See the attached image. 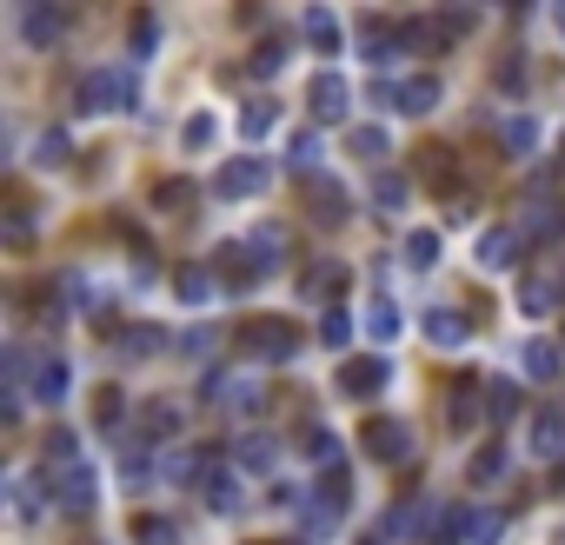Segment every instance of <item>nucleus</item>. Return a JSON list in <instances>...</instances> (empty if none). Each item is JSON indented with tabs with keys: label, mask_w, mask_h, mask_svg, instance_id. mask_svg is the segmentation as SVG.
Here are the masks:
<instances>
[{
	"label": "nucleus",
	"mask_w": 565,
	"mask_h": 545,
	"mask_svg": "<svg viewBox=\"0 0 565 545\" xmlns=\"http://www.w3.org/2000/svg\"><path fill=\"white\" fill-rule=\"evenodd\" d=\"M133 107V73L127 67H94L80 81V114H127Z\"/></svg>",
	"instance_id": "f257e3e1"
},
{
	"label": "nucleus",
	"mask_w": 565,
	"mask_h": 545,
	"mask_svg": "<svg viewBox=\"0 0 565 545\" xmlns=\"http://www.w3.org/2000/svg\"><path fill=\"white\" fill-rule=\"evenodd\" d=\"M47 506L80 519V512H94V465H54V479H47Z\"/></svg>",
	"instance_id": "f03ea898"
},
{
	"label": "nucleus",
	"mask_w": 565,
	"mask_h": 545,
	"mask_svg": "<svg viewBox=\"0 0 565 545\" xmlns=\"http://www.w3.org/2000/svg\"><path fill=\"white\" fill-rule=\"evenodd\" d=\"M267 180H273V161H226L220 174H213V193L220 200H254V193H267Z\"/></svg>",
	"instance_id": "7ed1b4c3"
},
{
	"label": "nucleus",
	"mask_w": 565,
	"mask_h": 545,
	"mask_svg": "<svg viewBox=\"0 0 565 545\" xmlns=\"http://www.w3.org/2000/svg\"><path fill=\"white\" fill-rule=\"evenodd\" d=\"M360 47L373 67H392L399 54H407V21H392V14H366L360 21Z\"/></svg>",
	"instance_id": "20e7f679"
},
{
	"label": "nucleus",
	"mask_w": 565,
	"mask_h": 545,
	"mask_svg": "<svg viewBox=\"0 0 565 545\" xmlns=\"http://www.w3.org/2000/svg\"><path fill=\"white\" fill-rule=\"evenodd\" d=\"M239 346H247L254 359H273V366H286V359L299 353V333H293L286 320H254L247 333H239Z\"/></svg>",
	"instance_id": "39448f33"
},
{
	"label": "nucleus",
	"mask_w": 565,
	"mask_h": 545,
	"mask_svg": "<svg viewBox=\"0 0 565 545\" xmlns=\"http://www.w3.org/2000/svg\"><path fill=\"white\" fill-rule=\"evenodd\" d=\"M360 446H366V459H379V465H399V459L413 452V433H407V419H366Z\"/></svg>",
	"instance_id": "423d86ee"
},
{
	"label": "nucleus",
	"mask_w": 565,
	"mask_h": 545,
	"mask_svg": "<svg viewBox=\"0 0 565 545\" xmlns=\"http://www.w3.org/2000/svg\"><path fill=\"white\" fill-rule=\"evenodd\" d=\"M306 107H313V120H346V107H353V87L340 81L333 67H319V73H313V87H306Z\"/></svg>",
	"instance_id": "0eeeda50"
},
{
	"label": "nucleus",
	"mask_w": 565,
	"mask_h": 545,
	"mask_svg": "<svg viewBox=\"0 0 565 545\" xmlns=\"http://www.w3.org/2000/svg\"><path fill=\"white\" fill-rule=\"evenodd\" d=\"M479 400H486V379L479 372H459L452 379V393H446V419L466 433V426H479Z\"/></svg>",
	"instance_id": "6e6552de"
},
{
	"label": "nucleus",
	"mask_w": 565,
	"mask_h": 545,
	"mask_svg": "<svg viewBox=\"0 0 565 545\" xmlns=\"http://www.w3.org/2000/svg\"><path fill=\"white\" fill-rule=\"evenodd\" d=\"M306 213H313V226H346V187L319 174L313 193H306Z\"/></svg>",
	"instance_id": "1a4fd4ad"
},
{
	"label": "nucleus",
	"mask_w": 565,
	"mask_h": 545,
	"mask_svg": "<svg viewBox=\"0 0 565 545\" xmlns=\"http://www.w3.org/2000/svg\"><path fill=\"white\" fill-rule=\"evenodd\" d=\"M386 379H392V366H386V359H346V372H340V393L373 400V393H386Z\"/></svg>",
	"instance_id": "9d476101"
},
{
	"label": "nucleus",
	"mask_w": 565,
	"mask_h": 545,
	"mask_svg": "<svg viewBox=\"0 0 565 545\" xmlns=\"http://www.w3.org/2000/svg\"><path fill=\"white\" fill-rule=\"evenodd\" d=\"M513 253H519V233L513 226H486V233H479V247H472V260L486 266V273H506Z\"/></svg>",
	"instance_id": "9b49d317"
},
{
	"label": "nucleus",
	"mask_w": 565,
	"mask_h": 545,
	"mask_svg": "<svg viewBox=\"0 0 565 545\" xmlns=\"http://www.w3.org/2000/svg\"><path fill=\"white\" fill-rule=\"evenodd\" d=\"M200 479H207V506H213V512H226V519H233L239 506H247V493H239V479L226 473V465H213V459H207V465H200Z\"/></svg>",
	"instance_id": "f8f14e48"
},
{
	"label": "nucleus",
	"mask_w": 565,
	"mask_h": 545,
	"mask_svg": "<svg viewBox=\"0 0 565 545\" xmlns=\"http://www.w3.org/2000/svg\"><path fill=\"white\" fill-rule=\"evenodd\" d=\"M552 306H558V273H526L519 280V313L526 320H545Z\"/></svg>",
	"instance_id": "ddd939ff"
},
{
	"label": "nucleus",
	"mask_w": 565,
	"mask_h": 545,
	"mask_svg": "<svg viewBox=\"0 0 565 545\" xmlns=\"http://www.w3.org/2000/svg\"><path fill=\"white\" fill-rule=\"evenodd\" d=\"M433 107H439V81H433V73H413V81H399L392 114H433Z\"/></svg>",
	"instance_id": "4468645a"
},
{
	"label": "nucleus",
	"mask_w": 565,
	"mask_h": 545,
	"mask_svg": "<svg viewBox=\"0 0 565 545\" xmlns=\"http://www.w3.org/2000/svg\"><path fill=\"white\" fill-rule=\"evenodd\" d=\"M174 433H180V406H174V400H146V406H140V439L160 446V439H174Z\"/></svg>",
	"instance_id": "2eb2a0df"
},
{
	"label": "nucleus",
	"mask_w": 565,
	"mask_h": 545,
	"mask_svg": "<svg viewBox=\"0 0 565 545\" xmlns=\"http://www.w3.org/2000/svg\"><path fill=\"white\" fill-rule=\"evenodd\" d=\"M8 512H14V525H40V512H47V506H40V493H34V479H27V473H14V479H8Z\"/></svg>",
	"instance_id": "dca6fc26"
},
{
	"label": "nucleus",
	"mask_w": 565,
	"mask_h": 545,
	"mask_svg": "<svg viewBox=\"0 0 565 545\" xmlns=\"http://www.w3.org/2000/svg\"><path fill=\"white\" fill-rule=\"evenodd\" d=\"M67 386H73V379H67V359H54V353H47V359L34 366V400L60 406V400H67Z\"/></svg>",
	"instance_id": "f3484780"
},
{
	"label": "nucleus",
	"mask_w": 565,
	"mask_h": 545,
	"mask_svg": "<svg viewBox=\"0 0 565 545\" xmlns=\"http://www.w3.org/2000/svg\"><path fill=\"white\" fill-rule=\"evenodd\" d=\"M466 313H452V306H433V313H426V340L433 346H466Z\"/></svg>",
	"instance_id": "a211bd4d"
},
{
	"label": "nucleus",
	"mask_w": 565,
	"mask_h": 545,
	"mask_svg": "<svg viewBox=\"0 0 565 545\" xmlns=\"http://www.w3.org/2000/svg\"><path fill=\"white\" fill-rule=\"evenodd\" d=\"M254 253L247 247H220V286H233V293H247L254 280H260V266H247Z\"/></svg>",
	"instance_id": "6ab92c4d"
},
{
	"label": "nucleus",
	"mask_w": 565,
	"mask_h": 545,
	"mask_svg": "<svg viewBox=\"0 0 565 545\" xmlns=\"http://www.w3.org/2000/svg\"><path fill=\"white\" fill-rule=\"evenodd\" d=\"M519 366L545 386V379H558V366H565V353L552 346V340H526V353H519Z\"/></svg>",
	"instance_id": "aec40b11"
},
{
	"label": "nucleus",
	"mask_w": 565,
	"mask_h": 545,
	"mask_svg": "<svg viewBox=\"0 0 565 545\" xmlns=\"http://www.w3.org/2000/svg\"><path fill=\"white\" fill-rule=\"evenodd\" d=\"M565 452V413H539L532 419V459H558Z\"/></svg>",
	"instance_id": "412c9836"
},
{
	"label": "nucleus",
	"mask_w": 565,
	"mask_h": 545,
	"mask_svg": "<svg viewBox=\"0 0 565 545\" xmlns=\"http://www.w3.org/2000/svg\"><path fill=\"white\" fill-rule=\"evenodd\" d=\"M174 293H180L187 306H207V299L220 293V273H207V266H180V280H174Z\"/></svg>",
	"instance_id": "4be33fe9"
},
{
	"label": "nucleus",
	"mask_w": 565,
	"mask_h": 545,
	"mask_svg": "<svg viewBox=\"0 0 565 545\" xmlns=\"http://www.w3.org/2000/svg\"><path fill=\"white\" fill-rule=\"evenodd\" d=\"M299 27H306V40H313L319 54H340V21H333L327 8H306V21H299Z\"/></svg>",
	"instance_id": "5701e85b"
},
{
	"label": "nucleus",
	"mask_w": 565,
	"mask_h": 545,
	"mask_svg": "<svg viewBox=\"0 0 565 545\" xmlns=\"http://www.w3.org/2000/svg\"><path fill=\"white\" fill-rule=\"evenodd\" d=\"M233 452H239V465H247V473H267V465L280 459V446H273V433H247V439H239Z\"/></svg>",
	"instance_id": "b1692460"
},
{
	"label": "nucleus",
	"mask_w": 565,
	"mask_h": 545,
	"mask_svg": "<svg viewBox=\"0 0 565 545\" xmlns=\"http://www.w3.org/2000/svg\"><path fill=\"white\" fill-rule=\"evenodd\" d=\"M499 140H506V153H519V161H526V153L539 146V120H532V114H513V120L499 127Z\"/></svg>",
	"instance_id": "393cba45"
},
{
	"label": "nucleus",
	"mask_w": 565,
	"mask_h": 545,
	"mask_svg": "<svg viewBox=\"0 0 565 545\" xmlns=\"http://www.w3.org/2000/svg\"><path fill=\"white\" fill-rule=\"evenodd\" d=\"M513 413H519V386L493 379V386H486V419H493V426H513Z\"/></svg>",
	"instance_id": "a878e982"
},
{
	"label": "nucleus",
	"mask_w": 565,
	"mask_h": 545,
	"mask_svg": "<svg viewBox=\"0 0 565 545\" xmlns=\"http://www.w3.org/2000/svg\"><path fill=\"white\" fill-rule=\"evenodd\" d=\"M353 340V313H346V306H327V313H319V346H346Z\"/></svg>",
	"instance_id": "bb28decb"
},
{
	"label": "nucleus",
	"mask_w": 565,
	"mask_h": 545,
	"mask_svg": "<svg viewBox=\"0 0 565 545\" xmlns=\"http://www.w3.org/2000/svg\"><path fill=\"white\" fill-rule=\"evenodd\" d=\"M340 286H346V273H340L333 260H319V273H306V299H327V306H333Z\"/></svg>",
	"instance_id": "cd10ccee"
},
{
	"label": "nucleus",
	"mask_w": 565,
	"mask_h": 545,
	"mask_svg": "<svg viewBox=\"0 0 565 545\" xmlns=\"http://www.w3.org/2000/svg\"><path fill=\"white\" fill-rule=\"evenodd\" d=\"M366 327H373V340H399V327H407V320H399V306L379 293V299L366 306Z\"/></svg>",
	"instance_id": "c85d7f7f"
},
{
	"label": "nucleus",
	"mask_w": 565,
	"mask_h": 545,
	"mask_svg": "<svg viewBox=\"0 0 565 545\" xmlns=\"http://www.w3.org/2000/svg\"><path fill=\"white\" fill-rule=\"evenodd\" d=\"M247 253L260 260V273H273V260L286 253V233H280V226H260V233H254V240H247Z\"/></svg>",
	"instance_id": "c756f323"
},
{
	"label": "nucleus",
	"mask_w": 565,
	"mask_h": 545,
	"mask_svg": "<svg viewBox=\"0 0 565 545\" xmlns=\"http://www.w3.org/2000/svg\"><path fill=\"white\" fill-rule=\"evenodd\" d=\"M407 260H413V273H433L439 266V233H407Z\"/></svg>",
	"instance_id": "7c9ffc66"
},
{
	"label": "nucleus",
	"mask_w": 565,
	"mask_h": 545,
	"mask_svg": "<svg viewBox=\"0 0 565 545\" xmlns=\"http://www.w3.org/2000/svg\"><path fill=\"white\" fill-rule=\"evenodd\" d=\"M346 146L360 153V161H373V167H379V161H386V146H392V140H386V127H353V133H346Z\"/></svg>",
	"instance_id": "2f4dec72"
},
{
	"label": "nucleus",
	"mask_w": 565,
	"mask_h": 545,
	"mask_svg": "<svg viewBox=\"0 0 565 545\" xmlns=\"http://www.w3.org/2000/svg\"><path fill=\"white\" fill-rule=\"evenodd\" d=\"M273 127H280V107L273 100H254L247 114H239V133H247V140H267Z\"/></svg>",
	"instance_id": "473e14b6"
},
{
	"label": "nucleus",
	"mask_w": 565,
	"mask_h": 545,
	"mask_svg": "<svg viewBox=\"0 0 565 545\" xmlns=\"http://www.w3.org/2000/svg\"><path fill=\"white\" fill-rule=\"evenodd\" d=\"M21 21H27V40H34V47H54V40H60V27H67V21H60V14H47V8H27Z\"/></svg>",
	"instance_id": "72a5a7b5"
},
{
	"label": "nucleus",
	"mask_w": 565,
	"mask_h": 545,
	"mask_svg": "<svg viewBox=\"0 0 565 545\" xmlns=\"http://www.w3.org/2000/svg\"><path fill=\"white\" fill-rule=\"evenodd\" d=\"M499 473H506V446H479L472 452V479L479 486H499Z\"/></svg>",
	"instance_id": "f704fd0d"
},
{
	"label": "nucleus",
	"mask_w": 565,
	"mask_h": 545,
	"mask_svg": "<svg viewBox=\"0 0 565 545\" xmlns=\"http://www.w3.org/2000/svg\"><path fill=\"white\" fill-rule=\"evenodd\" d=\"M420 180H433V187H452V180H459V167H452V153H446V146L420 153Z\"/></svg>",
	"instance_id": "c9c22d12"
},
{
	"label": "nucleus",
	"mask_w": 565,
	"mask_h": 545,
	"mask_svg": "<svg viewBox=\"0 0 565 545\" xmlns=\"http://www.w3.org/2000/svg\"><path fill=\"white\" fill-rule=\"evenodd\" d=\"M193 200H200L193 180H160V187H153V206H167V213H180V206H193Z\"/></svg>",
	"instance_id": "e433bc0d"
},
{
	"label": "nucleus",
	"mask_w": 565,
	"mask_h": 545,
	"mask_svg": "<svg viewBox=\"0 0 565 545\" xmlns=\"http://www.w3.org/2000/svg\"><path fill=\"white\" fill-rule=\"evenodd\" d=\"M373 200L386 213H399V206H407V180H399V174H373Z\"/></svg>",
	"instance_id": "4c0bfd02"
},
{
	"label": "nucleus",
	"mask_w": 565,
	"mask_h": 545,
	"mask_svg": "<svg viewBox=\"0 0 565 545\" xmlns=\"http://www.w3.org/2000/svg\"><path fill=\"white\" fill-rule=\"evenodd\" d=\"M319 161H327V153H319V133H313V127H306V133H293V167H299V174H313Z\"/></svg>",
	"instance_id": "58836bf2"
},
{
	"label": "nucleus",
	"mask_w": 565,
	"mask_h": 545,
	"mask_svg": "<svg viewBox=\"0 0 565 545\" xmlns=\"http://www.w3.org/2000/svg\"><path fill=\"white\" fill-rule=\"evenodd\" d=\"M133 532H140V545H180V525L174 519H140Z\"/></svg>",
	"instance_id": "ea45409f"
},
{
	"label": "nucleus",
	"mask_w": 565,
	"mask_h": 545,
	"mask_svg": "<svg viewBox=\"0 0 565 545\" xmlns=\"http://www.w3.org/2000/svg\"><path fill=\"white\" fill-rule=\"evenodd\" d=\"M280 67H286V47H280V40H260V47H254V73H260V81H273Z\"/></svg>",
	"instance_id": "a19ab883"
},
{
	"label": "nucleus",
	"mask_w": 565,
	"mask_h": 545,
	"mask_svg": "<svg viewBox=\"0 0 565 545\" xmlns=\"http://www.w3.org/2000/svg\"><path fill=\"white\" fill-rule=\"evenodd\" d=\"M153 40H160V21H153V14H133V60H146Z\"/></svg>",
	"instance_id": "79ce46f5"
},
{
	"label": "nucleus",
	"mask_w": 565,
	"mask_h": 545,
	"mask_svg": "<svg viewBox=\"0 0 565 545\" xmlns=\"http://www.w3.org/2000/svg\"><path fill=\"white\" fill-rule=\"evenodd\" d=\"M207 140H213V114H193V120L180 127V146H187V153H200Z\"/></svg>",
	"instance_id": "37998d69"
},
{
	"label": "nucleus",
	"mask_w": 565,
	"mask_h": 545,
	"mask_svg": "<svg viewBox=\"0 0 565 545\" xmlns=\"http://www.w3.org/2000/svg\"><path fill=\"white\" fill-rule=\"evenodd\" d=\"M34 161H40V167H60V161H67V133H40V140H34Z\"/></svg>",
	"instance_id": "c03bdc74"
},
{
	"label": "nucleus",
	"mask_w": 565,
	"mask_h": 545,
	"mask_svg": "<svg viewBox=\"0 0 565 545\" xmlns=\"http://www.w3.org/2000/svg\"><path fill=\"white\" fill-rule=\"evenodd\" d=\"M94 413H101V426H114V419L127 413V393H120V386H101V400H94Z\"/></svg>",
	"instance_id": "a18cd8bd"
},
{
	"label": "nucleus",
	"mask_w": 565,
	"mask_h": 545,
	"mask_svg": "<svg viewBox=\"0 0 565 545\" xmlns=\"http://www.w3.org/2000/svg\"><path fill=\"white\" fill-rule=\"evenodd\" d=\"M499 525H506V512H479V519H472V538H466V545H493V538H499Z\"/></svg>",
	"instance_id": "49530a36"
},
{
	"label": "nucleus",
	"mask_w": 565,
	"mask_h": 545,
	"mask_svg": "<svg viewBox=\"0 0 565 545\" xmlns=\"http://www.w3.org/2000/svg\"><path fill=\"white\" fill-rule=\"evenodd\" d=\"M565 220H558V206H532V220H526V233H539V240H552Z\"/></svg>",
	"instance_id": "de8ad7c7"
},
{
	"label": "nucleus",
	"mask_w": 565,
	"mask_h": 545,
	"mask_svg": "<svg viewBox=\"0 0 565 545\" xmlns=\"http://www.w3.org/2000/svg\"><path fill=\"white\" fill-rule=\"evenodd\" d=\"M306 452L333 465V459H340V439H333V433H306Z\"/></svg>",
	"instance_id": "09e8293b"
},
{
	"label": "nucleus",
	"mask_w": 565,
	"mask_h": 545,
	"mask_svg": "<svg viewBox=\"0 0 565 545\" xmlns=\"http://www.w3.org/2000/svg\"><path fill=\"white\" fill-rule=\"evenodd\" d=\"M420 512L413 506H392V519H386V538H407V525H413Z\"/></svg>",
	"instance_id": "8fccbe9b"
},
{
	"label": "nucleus",
	"mask_w": 565,
	"mask_h": 545,
	"mask_svg": "<svg viewBox=\"0 0 565 545\" xmlns=\"http://www.w3.org/2000/svg\"><path fill=\"white\" fill-rule=\"evenodd\" d=\"M153 346H160V333H153V327H133V333H127V353H153Z\"/></svg>",
	"instance_id": "3c124183"
},
{
	"label": "nucleus",
	"mask_w": 565,
	"mask_h": 545,
	"mask_svg": "<svg viewBox=\"0 0 565 545\" xmlns=\"http://www.w3.org/2000/svg\"><path fill=\"white\" fill-rule=\"evenodd\" d=\"M366 545H373V538H366Z\"/></svg>",
	"instance_id": "603ef678"
}]
</instances>
